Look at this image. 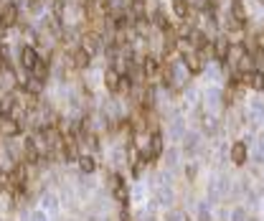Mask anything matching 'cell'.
<instances>
[{
  "label": "cell",
  "mask_w": 264,
  "mask_h": 221,
  "mask_svg": "<svg viewBox=\"0 0 264 221\" xmlns=\"http://www.w3.org/2000/svg\"><path fill=\"white\" fill-rule=\"evenodd\" d=\"M178 56H181L183 67L188 69V74H191V76H201V74H203V69H206V64H208V61H206V59L198 54L193 46H186V49H181V51H178Z\"/></svg>",
  "instance_id": "cell-1"
},
{
  "label": "cell",
  "mask_w": 264,
  "mask_h": 221,
  "mask_svg": "<svg viewBox=\"0 0 264 221\" xmlns=\"http://www.w3.org/2000/svg\"><path fill=\"white\" fill-rule=\"evenodd\" d=\"M92 54H86L81 46H74V49H69L66 51V64L71 67V69H76V72H84V69H89V64H92Z\"/></svg>",
  "instance_id": "cell-2"
},
{
  "label": "cell",
  "mask_w": 264,
  "mask_h": 221,
  "mask_svg": "<svg viewBox=\"0 0 264 221\" xmlns=\"http://www.w3.org/2000/svg\"><path fill=\"white\" fill-rule=\"evenodd\" d=\"M170 13H173V18L175 20H196V8L188 3V0H170Z\"/></svg>",
  "instance_id": "cell-3"
},
{
  "label": "cell",
  "mask_w": 264,
  "mask_h": 221,
  "mask_svg": "<svg viewBox=\"0 0 264 221\" xmlns=\"http://www.w3.org/2000/svg\"><path fill=\"white\" fill-rule=\"evenodd\" d=\"M79 46H81L86 54H92V56H97V54H102V51L107 49V46H104V38L97 36V33H81Z\"/></svg>",
  "instance_id": "cell-4"
},
{
  "label": "cell",
  "mask_w": 264,
  "mask_h": 221,
  "mask_svg": "<svg viewBox=\"0 0 264 221\" xmlns=\"http://www.w3.org/2000/svg\"><path fill=\"white\" fill-rule=\"evenodd\" d=\"M109 186H112L115 198H117L122 206H130V191H127V183H125V178H122L120 173H112V175H109Z\"/></svg>",
  "instance_id": "cell-5"
},
{
  "label": "cell",
  "mask_w": 264,
  "mask_h": 221,
  "mask_svg": "<svg viewBox=\"0 0 264 221\" xmlns=\"http://www.w3.org/2000/svg\"><path fill=\"white\" fill-rule=\"evenodd\" d=\"M38 59H41V54H38L36 43H23V46H20V67H23V69L31 72V69L38 64Z\"/></svg>",
  "instance_id": "cell-6"
},
{
  "label": "cell",
  "mask_w": 264,
  "mask_h": 221,
  "mask_svg": "<svg viewBox=\"0 0 264 221\" xmlns=\"http://www.w3.org/2000/svg\"><path fill=\"white\" fill-rule=\"evenodd\" d=\"M231 38L226 36V33H218L216 38H213V51H216V61L218 64H224L226 61V56H229V51H231Z\"/></svg>",
  "instance_id": "cell-7"
},
{
  "label": "cell",
  "mask_w": 264,
  "mask_h": 221,
  "mask_svg": "<svg viewBox=\"0 0 264 221\" xmlns=\"http://www.w3.org/2000/svg\"><path fill=\"white\" fill-rule=\"evenodd\" d=\"M18 18H20V13H18V3H8L5 5V10L0 13V23L5 26V28H13V26H18Z\"/></svg>",
  "instance_id": "cell-8"
},
{
  "label": "cell",
  "mask_w": 264,
  "mask_h": 221,
  "mask_svg": "<svg viewBox=\"0 0 264 221\" xmlns=\"http://www.w3.org/2000/svg\"><path fill=\"white\" fill-rule=\"evenodd\" d=\"M120 81H122V74H117L112 67L104 69V86H107L109 94H117V92H120Z\"/></svg>",
  "instance_id": "cell-9"
},
{
  "label": "cell",
  "mask_w": 264,
  "mask_h": 221,
  "mask_svg": "<svg viewBox=\"0 0 264 221\" xmlns=\"http://www.w3.org/2000/svg\"><path fill=\"white\" fill-rule=\"evenodd\" d=\"M49 74H51V61H49L46 56H41V59H38V64H36L33 69H31V76L46 84V79H49Z\"/></svg>",
  "instance_id": "cell-10"
},
{
  "label": "cell",
  "mask_w": 264,
  "mask_h": 221,
  "mask_svg": "<svg viewBox=\"0 0 264 221\" xmlns=\"http://www.w3.org/2000/svg\"><path fill=\"white\" fill-rule=\"evenodd\" d=\"M231 163H234V165H244V163H247V143L236 140V143L231 145Z\"/></svg>",
  "instance_id": "cell-11"
},
{
  "label": "cell",
  "mask_w": 264,
  "mask_h": 221,
  "mask_svg": "<svg viewBox=\"0 0 264 221\" xmlns=\"http://www.w3.org/2000/svg\"><path fill=\"white\" fill-rule=\"evenodd\" d=\"M76 163H79V170H81V173H94V170H97V160H94L92 152H81Z\"/></svg>",
  "instance_id": "cell-12"
},
{
  "label": "cell",
  "mask_w": 264,
  "mask_h": 221,
  "mask_svg": "<svg viewBox=\"0 0 264 221\" xmlns=\"http://www.w3.org/2000/svg\"><path fill=\"white\" fill-rule=\"evenodd\" d=\"M23 89H26L28 94H33V97H41V92H43V81H38V79H33V76H31V81H28Z\"/></svg>",
  "instance_id": "cell-13"
},
{
  "label": "cell",
  "mask_w": 264,
  "mask_h": 221,
  "mask_svg": "<svg viewBox=\"0 0 264 221\" xmlns=\"http://www.w3.org/2000/svg\"><path fill=\"white\" fill-rule=\"evenodd\" d=\"M254 38H257V49H259V51H264V26L254 31Z\"/></svg>",
  "instance_id": "cell-14"
},
{
  "label": "cell",
  "mask_w": 264,
  "mask_h": 221,
  "mask_svg": "<svg viewBox=\"0 0 264 221\" xmlns=\"http://www.w3.org/2000/svg\"><path fill=\"white\" fill-rule=\"evenodd\" d=\"M8 3H10V0H0V13L5 10V5H8Z\"/></svg>",
  "instance_id": "cell-15"
}]
</instances>
